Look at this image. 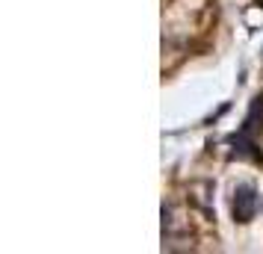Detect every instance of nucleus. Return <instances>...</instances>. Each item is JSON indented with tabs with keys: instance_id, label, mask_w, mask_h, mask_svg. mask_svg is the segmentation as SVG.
I'll use <instances>...</instances> for the list:
<instances>
[{
	"instance_id": "obj_1",
	"label": "nucleus",
	"mask_w": 263,
	"mask_h": 254,
	"mask_svg": "<svg viewBox=\"0 0 263 254\" xmlns=\"http://www.w3.org/2000/svg\"><path fill=\"white\" fill-rule=\"evenodd\" d=\"M260 133H263V101H260V97H254V104H251L249 115H246V121H242V127L228 139V142L234 145V157L251 160V163L263 166Z\"/></svg>"
},
{
	"instance_id": "obj_2",
	"label": "nucleus",
	"mask_w": 263,
	"mask_h": 254,
	"mask_svg": "<svg viewBox=\"0 0 263 254\" xmlns=\"http://www.w3.org/2000/svg\"><path fill=\"white\" fill-rule=\"evenodd\" d=\"M257 204H260V198H257V189H254L251 183H237V186H234V192H231V213H234V222L249 225L251 219L257 216Z\"/></svg>"
},
{
	"instance_id": "obj_3",
	"label": "nucleus",
	"mask_w": 263,
	"mask_h": 254,
	"mask_svg": "<svg viewBox=\"0 0 263 254\" xmlns=\"http://www.w3.org/2000/svg\"><path fill=\"white\" fill-rule=\"evenodd\" d=\"M210 192H213V183L210 181H195V183H190V189H186V195H190L192 204L198 207L207 219H216L213 207H210Z\"/></svg>"
}]
</instances>
